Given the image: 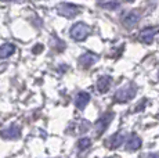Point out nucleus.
Returning <instances> with one entry per match:
<instances>
[{
    "label": "nucleus",
    "instance_id": "f8f14e48",
    "mask_svg": "<svg viewBox=\"0 0 159 158\" xmlns=\"http://www.w3.org/2000/svg\"><path fill=\"white\" fill-rule=\"evenodd\" d=\"M123 139H125V135H123V133H115V135H112L111 137H109V140H108V147H111V148H118V147H120V144L123 143Z\"/></svg>",
    "mask_w": 159,
    "mask_h": 158
},
{
    "label": "nucleus",
    "instance_id": "6ab92c4d",
    "mask_svg": "<svg viewBox=\"0 0 159 158\" xmlns=\"http://www.w3.org/2000/svg\"><path fill=\"white\" fill-rule=\"evenodd\" d=\"M158 118H159V114H158Z\"/></svg>",
    "mask_w": 159,
    "mask_h": 158
},
{
    "label": "nucleus",
    "instance_id": "aec40b11",
    "mask_svg": "<svg viewBox=\"0 0 159 158\" xmlns=\"http://www.w3.org/2000/svg\"><path fill=\"white\" fill-rule=\"evenodd\" d=\"M111 158H115V157H111Z\"/></svg>",
    "mask_w": 159,
    "mask_h": 158
},
{
    "label": "nucleus",
    "instance_id": "0eeeda50",
    "mask_svg": "<svg viewBox=\"0 0 159 158\" xmlns=\"http://www.w3.org/2000/svg\"><path fill=\"white\" fill-rule=\"evenodd\" d=\"M158 33V28L157 26H148V28H144L141 32H140V40L144 42V43H151L154 40L155 35Z\"/></svg>",
    "mask_w": 159,
    "mask_h": 158
},
{
    "label": "nucleus",
    "instance_id": "f257e3e1",
    "mask_svg": "<svg viewBox=\"0 0 159 158\" xmlns=\"http://www.w3.org/2000/svg\"><path fill=\"white\" fill-rule=\"evenodd\" d=\"M136 92H137V87L134 86V85H131V83L126 85V86L120 87V89L115 93V101H118V103L129 101V100H131L136 96Z\"/></svg>",
    "mask_w": 159,
    "mask_h": 158
},
{
    "label": "nucleus",
    "instance_id": "ddd939ff",
    "mask_svg": "<svg viewBox=\"0 0 159 158\" xmlns=\"http://www.w3.org/2000/svg\"><path fill=\"white\" fill-rule=\"evenodd\" d=\"M15 51V46L11 43H4L0 46V58H7L11 54H14Z\"/></svg>",
    "mask_w": 159,
    "mask_h": 158
},
{
    "label": "nucleus",
    "instance_id": "f03ea898",
    "mask_svg": "<svg viewBox=\"0 0 159 158\" xmlns=\"http://www.w3.org/2000/svg\"><path fill=\"white\" fill-rule=\"evenodd\" d=\"M71 38L78 42H82L90 35V26L83 22H76L71 28Z\"/></svg>",
    "mask_w": 159,
    "mask_h": 158
},
{
    "label": "nucleus",
    "instance_id": "2eb2a0df",
    "mask_svg": "<svg viewBox=\"0 0 159 158\" xmlns=\"http://www.w3.org/2000/svg\"><path fill=\"white\" fill-rule=\"evenodd\" d=\"M90 146H91V140H90L89 137H82V139H79V142H78L79 150H87Z\"/></svg>",
    "mask_w": 159,
    "mask_h": 158
},
{
    "label": "nucleus",
    "instance_id": "dca6fc26",
    "mask_svg": "<svg viewBox=\"0 0 159 158\" xmlns=\"http://www.w3.org/2000/svg\"><path fill=\"white\" fill-rule=\"evenodd\" d=\"M42 50H43V46H42V44H36V46L33 47V53H35V54L42 53Z\"/></svg>",
    "mask_w": 159,
    "mask_h": 158
},
{
    "label": "nucleus",
    "instance_id": "20e7f679",
    "mask_svg": "<svg viewBox=\"0 0 159 158\" xmlns=\"http://www.w3.org/2000/svg\"><path fill=\"white\" fill-rule=\"evenodd\" d=\"M58 13H60L61 16L66 17V18H73L80 13V8L75 4L64 3V4H60V7H58Z\"/></svg>",
    "mask_w": 159,
    "mask_h": 158
},
{
    "label": "nucleus",
    "instance_id": "6e6552de",
    "mask_svg": "<svg viewBox=\"0 0 159 158\" xmlns=\"http://www.w3.org/2000/svg\"><path fill=\"white\" fill-rule=\"evenodd\" d=\"M111 83H112V78L108 77V75H104L97 81V90H98L100 93H105L109 90V87H111Z\"/></svg>",
    "mask_w": 159,
    "mask_h": 158
},
{
    "label": "nucleus",
    "instance_id": "1a4fd4ad",
    "mask_svg": "<svg viewBox=\"0 0 159 158\" xmlns=\"http://www.w3.org/2000/svg\"><path fill=\"white\" fill-rule=\"evenodd\" d=\"M89 101H90V95L86 92H80V93H78V96L75 99V105L79 110H84L86 105L89 104Z\"/></svg>",
    "mask_w": 159,
    "mask_h": 158
},
{
    "label": "nucleus",
    "instance_id": "a211bd4d",
    "mask_svg": "<svg viewBox=\"0 0 159 158\" xmlns=\"http://www.w3.org/2000/svg\"><path fill=\"white\" fill-rule=\"evenodd\" d=\"M125 2H129L130 3V2H134V0H125Z\"/></svg>",
    "mask_w": 159,
    "mask_h": 158
},
{
    "label": "nucleus",
    "instance_id": "7ed1b4c3",
    "mask_svg": "<svg viewBox=\"0 0 159 158\" xmlns=\"http://www.w3.org/2000/svg\"><path fill=\"white\" fill-rule=\"evenodd\" d=\"M112 118H114V114H112V112H105L102 117L98 118V121L96 122V132H97V135H102V133L105 132L107 128H108L109 123H111Z\"/></svg>",
    "mask_w": 159,
    "mask_h": 158
},
{
    "label": "nucleus",
    "instance_id": "f3484780",
    "mask_svg": "<svg viewBox=\"0 0 159 158\" xmlns=\"http://www.w3.org/2000/svg\"><path fill=\"white\" fill-rule=\"evenodd\" d=\"M3 2H17V0H3Z\"/></svg>",
    "mask_w": 159,
    "mask_h": 158
},
{
    "label": "nucleus",
    "instance_id": "9d476101",
    "mask_svg": "<svg viewBox=\"0 0 159 158\" xmlns=\"http://www.w3.org/2000/svg\"><path fill=\"white\" fill-rule=\"evenodd\" d=\"M140 21V16L136 13V11H131V13H127L123 18V24L127 26V28H131L134 26L137 22Z\"/></svg>",
    "mask_w": 159,
    "mask_h": 158
},
{
    "label": "nucleus",
    "instance_id": "9b49d317",
    "mask_svg": "<svg viewBox=\"0 0 159 158\" xmlns=\"http://www.w3.org/2000/svg\"><path fill=\"white\" fill-rule=\"evenodd\" d=\"M140 147H141V139L136 135L131 136L126 143V150L127 151H137Z\"/></svg>",
    "mask_w": 159,
    "mask_h": 158
},
{
    "label": "nucleus",
    "instance_id": "4468645a",
    "mask_svg": "<svg viewBox=\"0 0 159 158\" xmlns=\"http://www.w3.org/2000/svg\"><path fill=\"white\" fill-rule=\"evenodd\" d=\"M102 8H108V10H116L119 7V2L118 0H105V2L100 3Z\"/></svg>",
    "mask_w": 159,
    "mask_h": 158
},
{
    "label": "nucleus",
    "instance_id": "39448f33",
    "mask_svg": "<svg viewBox=\"0 0 159 158\" xmlns=\"http://www.w3.org/2000/svg\"><path fill=\"white\" fill-rule=\"evenodd\" d=\"M0 136L6 140H14V139H18L21 136V128L18 125H11L6 129H3L0 132Z\"/></svg>",
    "mask_w": 159,
    "mask_h": 158
},
{
    "label": "nucleus",
    "instance_id": "423d86ee",
    "mask_svg": "<svg viewBox=\"0 0 159 158\" xmlns=\"http://www.w3.org/2000/svg\"><path fill=\"white\" fill-rule=\"evenodd\" d=\"M97 61H98V56L91 53V51H87V53H84L83 56L79 57V64H80L83 68H89V67L94 65Z\"/></svg>",
    "mask_w": 159,
    "mask_h": 158
}]
</instances>
